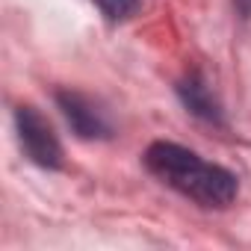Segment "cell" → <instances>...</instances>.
<instances>
[{
    "label": "cell",
    "mask_w": 251,
    "mask_h": 251,
    "mask_svg": "<svg viewBox=\"0 0 251 251\" xmlns=\"http://www.w3.org/2000/svg\"><path fill=\"white\" fill-rule=\"evenodd\" d=\"M145 169L166 183L169 189L180 192L183 198L195 201L204 210H227L236 195H239V180L233 172L225 166L207 163L201 154L177 145L157 139L145 148Z\"/></svg>",
    "instance_id": "obj_1"
},
{
    "label": "cell",
    "mask_w": 251,
    "mask_h": 251,
    "mask_svg": "<svg viewBox=\"0 0 251 251\" xmlns=\"http://www.w3.org/2000/svg\"><path fill=\"white\" fill-rule=\"evenodd\" d=\"M15 133H18V145H21L24 157L30 163H36L39 169L59 172L65 166L62 142H59L56 130L50 127V121L36 106H30V103L15 106Z\"/></svg>",
    "instance_id": "obj_2"
},
{
    "label": "cell",
    "mask_w": 251,
    "mask_h": 251,
    "mask_svg": "<svg viewBox=\"0 0 251 251\" xmlns=\"http://www.w3.org/2000/svg\"><path fill=\"white\" fill-rule=\"evenodd\" d=\"M53 100L59 106V112L65 115L68 127L74 130V136L80 139H109L112 136V124L106 118V112L83 92L77 89H56Z\"/></svg>",
    "instance_id": "obj_3"
},
{
    "label": "cell",
    "mask_w": 251,
    "mask_h": 251,
    "mask_svg": "<svg viewBox=\"0 0 251 251\" xmlns=\"http://www.w3.org/2000/svg\"><path fill=\"white\" fill-rule=\"evenodd\" d=\"M175 89H177V98L183 100V106H186L192 115H198V118L207 121V124H216V127H222V124H225L222 103L216 100V95L210 92L207 80H204L198 71H189Z\"/></svg>",
    "instance_id": "obj_4"
},
{
    "label": "cell",
    "mask_w": 251,
    "mask_h": 251,
    "mask_svg": "<svg viewBox=\"0 0 251 251\" xmlns=\"http://www.w3.org/2000/svg\"><path fill=\"white\" fill-rule=\"evenodd\" d=\"M92 3L100 9V15L109 24H124L142 9V0H92Z\"/></svg>",
    "instance_id": "obj_5"
},
{
    "label": "cell",
    "mask_w": 251,
    "mask_h": 251,
    "mask_svg": "<svg viewBox=\"0 0 251 251\" xmlns=\"http://www.w3.org/2000/svg\"><path fill=\"white\" fill-rule=\"evenodd\" d=\"M236 6H239V12H242L245 18L251 15V0H236Z\"/></svg>",
    "instance_id": "obj_6"
}]
</instances>
